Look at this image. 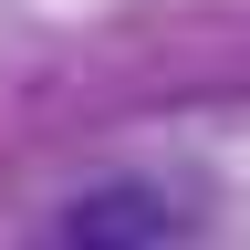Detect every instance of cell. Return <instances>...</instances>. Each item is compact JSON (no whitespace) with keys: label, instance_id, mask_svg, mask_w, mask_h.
Instances as JSON below:
<instances>
[{"label":"cell","instance_id":"6da1fadb","mask_svg":"<svg viewBox=\"0 0 250 250\" xmlns=\"http://www.w3.org/2000/svg\"><path fill=\"white\" fill-rule=\"evenodd\" d=\"M62 240H167V208L146 198V188H94V198H73L62 208Z\"/></svg>","mask_w":250,"mask_h":250}]
</instances>
